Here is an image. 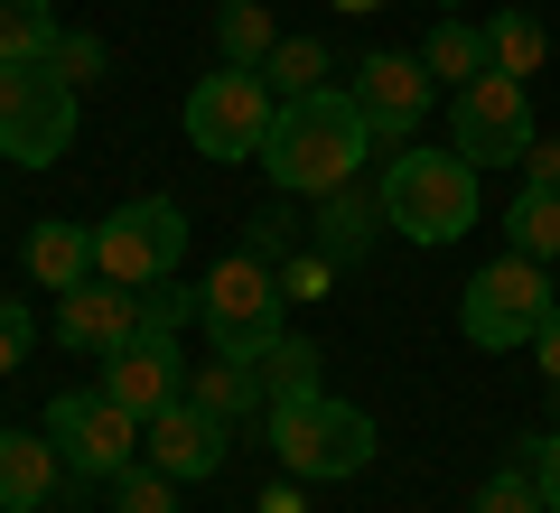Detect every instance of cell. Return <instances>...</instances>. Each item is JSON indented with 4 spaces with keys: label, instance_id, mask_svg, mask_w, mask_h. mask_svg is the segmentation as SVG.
I'll list each match as a JSON object with an SVG mask.
<instances>
[{
    "label": "cell",
    "instance_id": "30",
    "mask_svg": "<svg viewBox=\"0 0 560 513\" xmlns=\"http://www.w3.org/2000/svg\"><path fill=\"white\" fill-rule=\"evenodd\" d=\"M47 66H57L66 84H94V75H103V38H75V28H66V38H57V57H47Z\"/></svg>",
    "mask_w": 560,
    "mask_h": 513
},
{
    "label": "cell",
    "instance_id": "11",
    "mask_svg": "<svg viewBox=\"0 0 560 513\" xmlns=\"http://www.w3.org/2000/svg\"><path fill=\"white\" fill-rule=\"evenodd\" d=\"M355 103H364V121H374V140L401 150V140L430 121V103H440V75H430L420 57H393V47H383V57L355 66Z\"/></svg>",
    "mask_w": 560,
    "mask_h": 513
},
{
    "label": "cell",
    "instance_id": "7",
    "mask_svg": "<svg viewBox=\"0 0 560 513\" xmlns=\"http://www.w3.org/2000/svg\"><path fill=\"white\" fill-rule=\"evenodd\" d=\"M66 150H75V84L57 66H0V159L57 168Z\"/></svg>",
    "mask_w": 560,
    "mask_h": 513
},
{
    "label": "cell",
    "instance_id": "6",
    "mask_svg": "<svg viewBox=\"0 0 560 513\" xmlns=\"http://www.w3.org/2000/svg\"><path fill=\"white\" fill-rule=\"evenodd\" d=\"M280 308H290L280 271H271L261 253H234L215 280H206V308H197V317H206V336H215V355L261 364V355L280 346V336H290V327H280Z\"/></svg>",
    "mask_w": 560,
    "mask_h": 513
},
{
    "label": "cell",
    "instance_id": "33",
    "mask_svg": "<svg viewBox=\"0 0 560 513\" xmlns=\"http://www.w3.org/2000/svg\"><path fill=\"white\" fill-rule=\"evenodd\" d=\"M523 187H560V140H533L523 150Z\"/></svg>",
    "mask_w": 560,
    "mask_h": 513
},
{
    "label": "cell",
    "instance_id": "1",
    "mask_svg": "<svg viewBox=\"0 0 560 513\" xmlns=\"http://www.w3.org/2000/svg\"><path fill=\"white\" fill-rule=\"evenodd\" d=\"M364 159H374V121H364L355 94H300L280 103L271 140H261V178L280 187V197H337V187L364 178Z\"/></svg>",
    "mask_w": 560,
    "mask_h": 513
},
{
    "label": "cell",
    "instance_id": "29",
    "mask_svg": "<svg viewBox=\"0 0 560 513\" xmlns=\"http://www.w3.org/2000/svg\"><path fill=\"white\" fill-rule=\"evenodd\" d=\"M327 280H337V253H318V243H308V253L280 271V290H290V299H327Z\"/></svg>",
    "mask_w": 560,
    "mask_h": 513
},
{
    "label": "cell",
    "instance_id": "19",
    "mask_svg": "<svg viewBox=\"0 0 560 513\" xmlns=\"http://www.w3.org/2000/svg\"><path fill=\"white\" fill-rule=\"evenodd\" d=\"M420 66H430L440 84L486 75V66H495V47H486V20H458V10H448V20L430 28V47H420Z\"/></svg>",
    "mask_w": 560,
    "mask_h": 513
},
{
    "label": "cell",
    "instance_id": "4",
    "mask_svg": "<svg viewBox=\"0 0 560 513\" xmlns=\"http://www.w3.org/2000/svg\"><path fill=\"white\" fill-rule=\"evenodd\" d=\"M541 317H551V261H533V253L486 261V271L458 290V327H467L477 355H514V346H533Z\"/></svg>",
    "mask_w": 560,
    "mask_h": 513
},
{
    "label": "cell",
    "instance_id": "21",
    "mask_svg": "<svg viewBox=\"0 0 560 513\" xmlns=\"http://www.w3.org/2000/svg\"><path fill=\"white\" fill-rule=\"evenodd\" d=\"M215 47H224V66H271V47H280V28H271V10L261 0H224V20H215Z\"/></svg>",
    "mask_w": 560,
    "mask_h": 513
},
{
    "label": "cell",
    "instance_id": "35",
    "mask_svg": "<svg viewBox=\"0 0 560 513\" xmlns=\"http://www.w3.org/2000/svg\"><path fill=\"white\" fill-rule=\"evenodd\" d=\"M261 513H300V476H280V486L261 494Z\"/></svg>",
    "mask_w": 560,
    "mask_h": 513
},
{
    "label": "cell",
    "instance_id": "23",
    "mask_svg": "<svg viewBox=\"0 0 560 513\" xmlns=\"http://www.w3.org/2000/svg\"><path fill=\"white\" fill-rule=\"evenodd\" d=\"M486 47H495V75H541V57H551V38H541L533 10H495V20H486Z\"/></svg>",
    "mask_w": 560,
    "mask_h": 513
},
{
    "label": "cell",
    "instance_id": "3",
    "mask_svg": "<svg viewBox=\"0 0 560 513\" xmlns=\"http://www.w3.org/2000/svg\"><path fill=\"white\" fill-rule=\"evenodd\" d=\"M477 178L486 168H467L458 150H401L393 168H383V224H393L401 243H420V253H440V243H458L467 224H477Z\"/></svg>",
    "mask_w": 560,
    "mask_h": 513
},
{
    "label": "cell",
    "instance_id": "15",
    "mask_svg": "<svg viewBox=\"0 0 560 513\" xmlns=\"http://www.w3.org/2000/svg\"><path fill=\"white\" fill-rule=\"evenodd\" d=\"M57 439L47 430H0V513H38L57 494Z\"/></svg>",
    "mask_w": 560,
    "mask_h": 513
},
{
    "label": "cell",
    "instance_id": "12",
    "mask_svg": "<svg viewBox=\"0 0 560 513\" xmlns=\"http://www.w3.org/2000/svg\"><path fill=\"white\" fill-rule=\"evenodd\" d=\"M224 420L206 411V401H168V411H150V430H140V457L150 467H168L178 486H206V476L224 467Z\"/></svg>",
    "mask_w": 560,
    "mask_h": 513
},
{
    "label": "cell",
    "instance_id": "13",
    "mask_svg": "<svg viewBox=\"0 0 560 513\" xmlns=\"http://www.w3.org/2000/svg\"><path fill=\"white\" fill-rule=\"evenodd\" d=\"M103 393L121 401V411H168V401H187V364H178V336H131V346H113L103 355Z\"/></svg>",
    "mask_w": 560,
    "mask_h": 513
},
{
    "label": "cell",
    "instance_id": "28",
    "mask_svg": "<svg viewBox=\"0 0 560 513\" xmlns=\"http://www.w3.org/2000/svg\"><path fill=\"white\" fill-rule=\"evenodd\" d=\"M28 346H38V317H28V299H0V374H20Z\"/></svg>",
    "mask_w": 560,
    "mask_h": 513
},
{
    "label": "cell",
    "instance_id": "8",
    "mask_svg": "<svg viewBox=\"0 0 560 513\" xmlns=\"http://www.w3.org/2000/svg\"><path fill=\"white\" fill-rule=\"evenodd\" d=\"M533 94H523V75H467L458 94H448V150L467 159V168H523V150H533Z\"/></svg>",
    "mask_w": 560,
    "mask_h": 513
},
{
    "label": "cell",
    "instance_id": "31",
    "mask_svg": "<svg viewBox=\"0 0 560 513\" xmlns=\"http://www.w3.org/2000/svg\"><path fill=\"white\" fill-rule=\"evenodd\" d=\"M290 234H300V224H290V206H261V215H253V234H243V243H253V253L271 261V253H290Z\"/></svg>",
    "mask_w": 560,
    "mask_h": 513
},
{
    "label": "cell",
    "instance_id": "37",
    "mask_svg": "<svg viewBox=\"0 0 560 513\" xmlns=\"http://www.w3.org/2000/svg\"><path fill=\"white\" fill-rule=\"evenodd\" d=\"M440 10H458V0H440Z\"/></svg>",
    "mask_w": 560,
    "mask_h": 513
},
{
    "label": "cell",
    "instance_id": "14",
    "mask_svg": "<svg viewBox=\"0 0 560 513\" xmlns=\"http://www.w3.org/2000/svg\"><path fill=\"white\" fill-rule=\"evenodd\" d=\"M57 336L75 346V355H113V346H131L140 336V290H121V280H75V290L57 299Z\"/></svg>",
    "mask_w": 560,
    "mask_h": 513
},
{
    "label": "cell",
    "instance_id": "27",
    "mask_svg": "<svg viewBox=\"0 0 560 513\" xmlns=\"http://www.w3.org/2000/svg\"><path fill=\"white\" fill-rule=\"evenodd\" d=\"M477 513H551V504H541L533 467H504V476H486V486H477Z\"/></svg>",
    "mask_w": 560,
    "mask_h": 513
},
{
    "label": "cell",
    "instance_id": "26",
    "mask_svg": "<svg viewBox=\"0 0 560 513\" xmlns=\"http://www.w3.org/2000/svg\"><path fill=\"white\" fill-rule=\"evenodd\" d=\"M113 513H178V476L150 467V457L121 467V476H113Z\"/></svg>",
    "mask_w": 560,
    "mask_h": 513
},
{
    "label": "cell",
    "instance_id": "25",
    "mask_svg": "<svg viewBox=\"0 0 560 513\" xmlns=\"http://www.w3.org/2000/svg\"><path fill=\"white\" fill-rule=\"evenodd\" d=\"M261 84H271L280 103L327 94V47H318V38H280V47H271V66H261Z\"/></svg>",
    "mask_w": 560,
    "mask_h": 513
},
{
    "label": "cell",
    "instance_id": "17",
    "mask_svg": "<svg viewBox=\"0 0 560 513\" xmlns=\"http://www.w3.org/2000/svg\"><path fill=\"white\" fill-rule=\"evenodd\" d=\"M374 224H383V187H337V197H318V253H337V261H355L364 243H374Z\"/></svg>",
    "mask_w": 560,
    "mask_h": 513
},
{
    "label": "cell",
    "instance_id": "32",
    "mask_svg": "<svg viewBox=\"0 0 560 513\" xmlns=\"http://www.w3.org/2000/svg\"><path fill=\"white\" fill-rule=\"evenodd\" d=\"M523 467H533V486H541V504L560 513V430H551V439H533V457H523Z\"/></svg>",
    "mask_w": 560,
    "mask_h": 513
},
{
    "label": "cell",
    "instance_id": "24",
    "mask_svg": "<svg viewBox=\"0 0 560 513\" xmlns=\"http://www.w3.org/2000/svg\"><path fill=\"white\" fill-rule=\"evenodd\" d=\"M504 234H514V253L560 261V187H523L514 215H504Z\"/></svg>",
    "mask_w": 560,
    "mask_h": 513
},
{
    "label": "cell",
    "instance_id": "20",
    "mask_svg": "<svg viewBox=\"0 0 560 513\" xmlns=\"http://www.w3.org/2000/svg\"><path fill=\"white\" fill-rule=\"evenodd\" d=\"M57 10L47 0H0V66H47L57 57Z\"/></svg>",
    "mask_w": 560,
    "mask_h": 513
},
{
    "label": "cell",
    "instance_id": "9",
    "mask_svg": "<svg viewBox=\"0 0 560 513\" xmlns=\"http://www.w3.org/2000/svg\"><path fill=\"white\" fill-rule=\"evenodd\" d=\"M280 121V94L253 75V66H215V75L187 94V150L197 159H261Z\"/></svg>",
    "mask_w": 560,
    "mask_h": 513
},
{
    "label": "cell",
    "instance_id": "34",
    "mask_svg": "<svg viewBox=\"0 0 560 513\" xmlns=\"http://www.w3.org/2000/svg\"><path fill=\"white\" fill-rule=\"evenodd\" d=\"M533 355H541V374H551V393H560V299H551V317H541V336H533Z\"/></svg>",
    "mask_w": 560,
    "mask_h": 513
},
{
    "label": "cell",
    "instance_id": "16",
    "mask_svg": "<svg viewBox=\"0 0 560 513\" xmlns=\"http://www.w3.org/2000/svg\"><path fill=\"white\" fill-rule=\"evenodd\" d=\"M28 280L38 290H75V280H94V224H75V215H47V224H28Z\"/></svg>",
    "mask_w": 560,
    "mask_h": 513
},
{
    "label": "cell",
    "instance_id": "10",
    "mask_svg": "<svg viewBox=\"0 0 560 513\" xmlns=\"http://www.w3.org/2000/svg\"><path fill=\"white\" fill-rule=\"evenodd\" d=\"M140 430H150V420L140 411H121L113 393H57L47 401V439H57V457L75 476H94V486H113L121 467H140Z\"/></svg>",
    "mask_w": 560,
    "mask_h": 513
},
{
    "label": "cell",
    "instance_id": "2",
    "mask_svg": "<svg viewBox=\"0 0 560 513\" xmlns=\"http://www.w3.org/2000/svg\"><path fill=\"white\" fill-rule=\"evenodd\" d=\"M261 439H271L280 476H300V486H346V476L374 467V411H355V401L337 393H300V401H271L261 411Z\"/></svg>",
    "mask_w": 560,
    "mask_h": 513
},
{
    "label": "cell",
    "instance_id": "18",
    "mask_svg": "<svg viewBox=\"0 0 560 513\" xmlns=\"http://www.w3.org/2000/svg\"><path fill=\"white\" fill-rule=\"evenodd\" d=\"M187 401H206L224 430H234V420H261V411H271V401H261V374H253V364H234V355H215L206 374H187Z\"/></svg>",
    "mask_w": 560,
    "mask_h": 513
},
{
    "label": "cell",
    "instance_id": "22",
    "mask_svg": "<svg viewBox=\"0 0 560 513\" xmlns=\"http://www.w3.org/2000/svg\"><path fill=\"white\" fill-rule=\"evenodd\" d=\"M253 374H261V401H300V393H327V364H318V346H308V336H280V346H271V355H261L253 364Z\"/></svg>",
    "mask_w": 560,
    "mask_h": 513
},
{
    "label": "cell",
    "instance_id": "36",
    "mask_svg": "<svg viewBox=\"0 0 560 513\" xmlns=\"http://www.w3.org/2000/svg\"><path fill=\"white\" fill-rule=\"evenodd\" d=\"M337 10H383V0H337Z\"/></svg>",
    "mask_w": 560,
    "mask_h": 513
},
{
    "label": "cell",
    "instance_id": "5",
    "mask_svg": "<svg viewBox=\"0 0 560 513\" xmlns=\"http://www.w3.org/2000/svg\"><path fill=\"white\" fill-rule=\"evenodd\" d=\"M178 261H187V206L178 197H131L94 224V271L121 280V290H160V280H178Z\"/></svg>",
    "mask_w": 560,
    "mask_h": 513
}]
</instances>
